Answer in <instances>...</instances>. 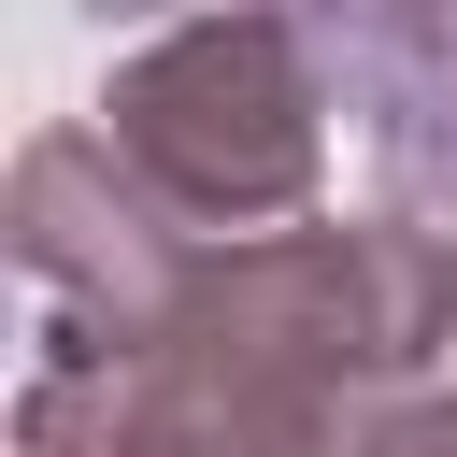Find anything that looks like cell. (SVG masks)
Here are the masks:
<instances>
[{
    "label": "cell",
    "instance_id": "5",
    "mask_svg": "<svg viewBox=\"0 0 457 457\" xmlns=\"http://www.w3.org/2000/svg\"><path fill=\"white\" fill-rule=\"evenodd\" d=\"M357 457H457V400H400V414H386Z\"/></svg>",
    "mask_w": 457,
    "mask_h": 457
},
{
    "label": "cell",
    "instance_id": "4",
    "mask_svg": "<svg viewBox=\"0 0 457 457\" xmlns=\"http://www.w3.org/2000/svg\"><path fill=\"white\" fill-rule=\"evenodd\" d=\"M328 100L357 114L386 214L457 243V0H371V14H314Z\"/></svg>",
    "mask_w": 457,
    "mask_h": 457
},
{
    "label": "cell",
    "instance_id": "3",
    "mask_svg": "<svg viewBox=\"0 0 457 457\" xmlns=\"http://www.w3.org/2000/svg\"><path fill=\"white\" fill-rule=\"evenodd\" d=\"M0 228H14V271L43 286V328H129V314H157V300L186 286V257H200V243L129 186V157H114L100 129H43V143L14 157Z\"/></svg>",
    "mask_w": 457,
    "mask_h": 457
},
{
    "label": "cell",
    "instance_id": "1",
    "mask_svg": "<svg viewBox=\"0 0 457 457\" xmlns=\"http://www.w3.org/2000/svg\"><path fill=\"white\" fill-rule=\"evenodd\" d=\"M457 343V243L414 214L200 243L129 328H43L14 457H357L371 400Z\"/></svg>",
    "mask_w": 457,
    "mask_h": 457
},
{
    "label": "cell",
    "instance_id": "2",
    "mask_svg": "<svg viewBox=\"0 0 457 457\" xmlns=\"http://www.w3.org/2000/svg\"><path fill=\"white\" fill-rule=\"evenodd\" d=\"M100 143L186 243H271L314 228L328 186V57L300 14H200L114 57Z\"/></svg>",
    "mask_w": 457,
    "mask_h": 457
}]
</instances>
